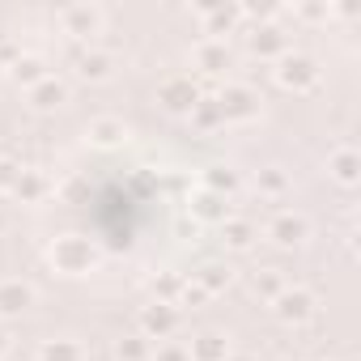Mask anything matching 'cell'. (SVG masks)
<instances>
[{"instance_id":"obj_1","label":"cell","mask_w":361,"mask_h":361,"mask_svg":"<svg viewBox=\"0 0 361 361\" xmlns=\"http://www.w3.org/2000/svg\"><path fill=\"white\" fill-rule=\"evenodd\" d=\"M47 259H51V268L64 272V276H85V272H94V264H98V247H94V238H85V234H60V238L47 247Z\"/></svg>"},{"instance_id":"obj_2","label":"cell","mask_w":361,"mask_h":361,"mask_svg":"<svg viewBox=\"0 0 361 361\" xmlns=\"http://www.w3.org/2000/svg\"><path fill=\"white\" fill-rule=\"evenodd\" d=\"M213 102H217V111H221V123H255L259 111H264V98H259L251 85H243V81L221 85V90L213 94Z\"/></svg>"},{"instance_id":"obj_3","label":"cell","mask_w":361,"mask_h":361,"mask_svg":"<svg viewBox=\"0 0 361 361\" xmlns=\"http://www.w3.org/2000/svg\"><path fill=\"white\" fill-rule=\"evenodd\" d=\"M276 81L289 94H310L319 85V64L310 56H302V51H289V56L276 60Z\"/></svg>"},{"instance_id":"obj_4","label":"cell","mask_w":361,"mask_h":361,"mask_svg":"<svg viewBox=\"0 0 361 361\" xmlns=\"http://www.w3.org/2000/svg\"><path fill=\"white\" fill-rule=\"evenodd\" d=\"M204 94H200V85L192 81V73H174V77H166L161 85H157V102L170 111V115H192V106L200 102Z\"/></svg>"},{"instance_id":"obj_5","label":"cell","mask_w":361,"mask_h":361,"mask_svg":"<svg viewBox=\"0 0 361 361\" xmlns=\"http://www.w3.org/2000/svg\"><path fill=\"white\" fill-rule=\"evenodd\" d=\"M56 22L68 39H81V43H94V35H102V9L98 5H64L56 13Z\"/></svg>"},{"instance_id":"obj_6","label":"cell","mask_w":361,"mask_h":361,"mask_svg":"<svg viewBox=\"0 0 361 361\" xmlns=\"http://www.w3.org/2000/svg\"><path fill=\"white\" fill-rule=\"evenodd\" d=\"M136 323H140L145 340H170L178 331V323H183V314H178V306H170V302H149V306H140Z\"/></svg>"},{"instance_id":"obj_7","label":"cell","mask_w":361,"mask_h":361,"mask_svg":"<svg viewBox=\"0 0 361 361\" xmlns=\"http://www.w3.org/2000/svg\"><path fill=\"white\" fill-rule=\"evenodd\" d=\"M272 310H276V319L281 323H310L314 319V310H319V302H314V293L310 289H302V285H285L281 293H276V302H272Z\"/></svg>"},{"instance_id":"obj_8","label":"cell","mask_w":361,"mask_h":361,"mask_svg":"<svg viewBox=\"0 0 361 361\" xmlns=\"http://www.w3.org/2000/svg\"><path fill=\"white\" fill-rule=\"evenodd\" d=\"M247 47H251V56H259V60H281V56H289V35H285L281 26H272V22H259V26L247 35Z\"/></svg>"},{"instance_id":"obj_9","label":"cell","mask_w":361,"mask_h":361,"mask_svg":"<svg viewBox=\"0 0 361 361\" xmlns=\"http://www.w3.org/2000/svg\"><path fill=\"white\" fill-rule=\"evenodd\" d=\"M268 238H272L276 247H302V243L310 238V221H306L302 213L285 209V213H276V217L268 221Z\"/></svg>"},{"instance_id":"obj_10","label":"cell","mask_w":361,"mask_h":361,"mask_svg":"<svg viewBox=\"0 0 361 361\" xmlns=\"http://www.w3.org/2000/svg\"><path fill=\"white\" fill-rule=\"evenodd\" d=\"M35 306V285L22 281V276H9L0 281V319H18Z\"/></svg>"},{"instance_id":"obj_11","label":"cell","mask_w":361,"mask_h":361,"mask_svg":"<svg viewBox=\"0 0 361 361\" xmlns=\"http://www.w3.org/2000/svg\"><path fill=\"white\" fill-rule=\"evenodd\" d=\"M192 217H196L200 226H226V221L234 217V209H230V200H226V196L196 188V192H192Z\"/></svg>"},{"instance_id":"obj_12","label":"cell","mask_w":361,"mask_h":361,"mask_svg":"<svg viewBox=\"0 0 361 361\" xmlns=\"http://www.w3.org/2000/svg\"><path fill=\"white\" fill-rule=\"evenodd\" d=\"M192 60H196V68H204L209 77H221V73L230 68V43H226V39H200L196 51H192Z\"/></svg>"},{"instance_id":"obj_13","label":"cell","mask_w":361,"mask_h":361,"mask_svg":"<svg viewBox=\"0 0 361 361\" xmlns=\"http://www.w3.org/2000/svg\"><path fill=\"white\" fill-rule=\"evenodd\" d=\"M26 94H30V106H35V111H60V106L68 102V81H60V77L47 73V77H43L39 85H30Z\"/></svg>"},{"instance_id":"obj_14","label":"cell","mask_w":361,"mask_h":361,"mask_svg":"<svg viewBox=\"0 0 361 361\" xmlns=\"http://www.w3.org/2000/svg\"><path fill=\"white\" fill-rule=\"evenodd\" d=\"M85 136H90V145H94V149H115V145H123V140H128V123H123V119H115V115H98V119H90Z\"/></svg>"},{"instance_id":"obj_15","label":"cell","mask_w":361,"mask_h":361,"mask_svg":"<svg viewBox=\"0 0 361 361\" xmlns=\"http://www.w3.org/2000/svg\"><path fill=\"white\" fill-rule=\"evenodd\" d=\"M327 174L336 178V183L353 188L357 178H361V153H357V149H348V145L331 149V157H327Z\"/></svg>"},{"instance_id":"obj_16","label":"cell","mask_w":361,"mask_h":361,"mask_svg":"<svg viewBox=\"0 0 361 361\" xmlns=\"http://www.w3.org/2000/svg\"><path fill=\"white\" fill-rule=\"evenodd\" d=\"M111 73H115V56H111V51L85 47V51L77 56V77H81V81H106Z\"/></svg>"},{"instance_id":"obj_17","label":"cell","mask_w":361,"mask_h":361,"mask_svg":"<svg viewBox=\"0 0 361 361\" xmlns=\"http://www.w3.org/2000/svg\"><path fill=\"white\" fill-rule=\"evenodd\" d=\"M200 18H204V30H209V39H221V35H230V30L238 26V18H243V5H204V9H200Z\"/></svg>"},{"instance_id":"obj_18","label":"cell","mask_w":361,"mask_h":361,"mask_svg":"<svg viewBox=\"0 0 361 361\" xmlns=\"http://www.w3.org/2000/svg\"><path fill=\"white\" fill-rule=\"evenodd\" d=\"M43 77H47V60H43V56H26V51H22V56L9 60V81H13V85H26V90H30V85H39Z\"/></svg>"},{"instance_id":"obj_19","label":"cell","mask_w":361,"mask_h":361,"mask_svg":"<svg viewBox=\"0 0 361 361\" xmlns=\"http://www.w3.org/2000/svg\"><path fill=\"white\" fill-rule=\"evenodd\" d=\"M188 357L192 361H226L230 357V340L221 331H200L192 344H188Z\"/></svg>"},{"instance_id":"obj_20","label":"cell","mask_w":361,"mask_h":361,"mask_svg":"<svg viewBox=\"0 0 361 361\" xmlns=\"http://www.w3.org/2000/svg\"><path fill=\"white\" fill-rule=\"evenodd\" d=\"M200 188H204V192H217V196H226V200H230V196L238 192V170H234V166H221V161H217V166H209V170H204Z\"/></svg>"},{"instance_id":"obj_21","label":"cell","mask_w":361,"mask_h":361,"mask_svg":"<svg viewBox=\"0 0 361 361\" xmlns=\"http://www.w3.org/2000/svg\"><path fill=\"white\" fill-rule=\"evenodd\" d=\"M39 361H85V348H81L77 340H68V336L43 340V344H39Z\"/></svg>"},{"instance_id":"obj_22","label":"cell","mask_w":361,"mask_h":361,"mask_svg":"<svg viewBox=\"0 0 361 361\" xmlns=\"http://www.w3.org/2000/svg\"><path fill=\"white\" fill-rule=\"evenodd\" d=\"M221 234H226V247H230V251H247V247L259 238V230H255L247 217H230V221L221 226Z\"/></svg>"},{"instance_id":"obj_23","label":"cell","mask_w":361,"mask_h":361,"mask_svg":"<svg viewBox=\"0 0 361 361\" xmlns=\"http://www.w3.org/2000/svg\"><path fill=\"white\" fill-rule=\"evenodd\" d=\"M47 178L39 174V170H22V178H18V188H13V196L22 200V204H39L43 196H47Z\"/></svg>"},{"instance_id":"obj_24","label":"cell","mask_w":361,"mask_h":361,"mask_svg":"<svg viewBox=\"0 0 361 361\" xmlns=\"http://www.w3.org/2000/svg\"><path fill=\"white\" fill-rule=\"evenodd\" d=\"M230 281H234V268H230V264H204V268L196 272V285H200L209 298H213V293H221Z\"/></svg>"},{"instance_id":"obj_25","label":"cell","mask_w":361,"mask_h":361,"mask_svg":"<svg viewBox=\"0 0 361 361\" xmlns=\"http://www.w3.org/2000/svg\"><path fill=\"white\" fill-rule=\"evenodd\" d=\"M115 353H119V361H153V340H145L136 331V336H123L115 344Z\"/></svg>"},{"instance_id":"obj_26","label":"cell","mask_w":361,"mask_h":361,"mask_svg":"<svg viewBox=\"0 0 361 361\" xmlns=\"http://www.w3.org/2000/svg\"><path fill=\"white\" fill-rule=\"evenodd\" d=\"M188 119H192L200 132H217V128H221V111H217V102H213V98H200V102L192 106V115H188Z\"/></svg>"},{"instance_id":"obj_27","label":"cell","mask_w":361,"mask_h":361,"mask_svg":"<svg viewBox=\"0 0 361 361\" xmlns=\"http://www.w3.org/2000/svg\"><path fill=\"white\" fill-rule=\"evenodd\" d=\"M251 289H255V298L276 302V293L285 289V276H281V272H255V276H251Z\"/></svg>"},{"instance_id":"obj_28","label":"cell","mask_w":361,"mask_h":361,"mask_svg":"<svg viewBox=\"0 0 361 361\" xmlns=\"http://www.w3.org/2000/svg\"><path fill=\"white\" fill-rule=\"evenodd\" d=\"M255 188H259L264 196L281 200V196L289 192V178H285V170H259V178H255Z\"/></svg>"},{"instance_id":"obj_29","label":"cell","mask_w":361,"mask_h":361,"mask_svg":"<svg viewBox=\"0 0 361 361\" xmlns=\"http://www.w3.org/2000/svg\"><path fill=\"white\" fill-rule=\"evenodd\" d=\"M22 161H13V157H0V192H13L18 188V178H22Z\"/></svg>"},{"instance_id":"obj_30","label":"cell","mask_w":361,"mask_h":361,"mask_svg":"<svg viewBox=\"0 0 361 361\" xmlns=\"http://www.w3.org/2000/svg\"><path fill=\"white\" fill-rule=\"evenodd\" d=\"M153 361H192L188 357V344H178V340H161L153 348Z\"/></svg>"},{"instance_id":"obj_31","label":"cell","mask_w":361,"mask_h":361,"mask_svg":"<svg viewBox=\"0 0 361 361\" xmlns=\"http://www.w3.org/2000/svg\"><path fill=\"white\" fill-rule=\"evenodd\" d=\"M209 293L196 285V281H183V289H178V298H174V306H200Z\"/></svg>"},{"instance_id":"obj_32","label":"cell","mask_w":361,"mask_h":361,"mask_svg":"<svg viewBox=\"0 0 361 361\" xmlns=\"http://www.w3.org/2000/svg\"><path fill=\"white\" fill-rule=\"evenodd\" d=\"M298 13H302V18H310V22H314V18H327V5H302V9H298Z\"/></svg>"},{"instance_id":"obj_33","label":"cell","mask_w":361,"mask_h":361,"mask_svg":"<svg viewBox=\"0 0 361 361\" xmlns=\"http://www.w3.org/2000/svg\"><path fill=\"white\" fill-rule=\"evenodd\" d=\"M5 353H9V331L0 327V357H5Z\"/></svg>"},{"instance_id":"obj_34","label":"cell","mask_w":361,"mask_h":361,"mask_svg":"<svg viewBox=\"0 0 361 361\" xmlns=\"http://www.w3.org/2000/svg\"><path fill=\"white\" fill-rule=\"evenodd\" d=\"M226 361H255V357H251V353H230Z\"/></svg>"},{"instance_id":"obj_35","label":"cell","mask_w":361,"mask_h":361,"mask_svg":"<svg viewBox=\"0 0 361 361\" xmlns=\"http://www.w3.org/2000/svg\"><path fill=\"white\" fill-rule=\"evenodd\" d=\"M5 226H9V217H5V209H0V234H5Z\"/></svg>"},{"instance_id":"obj_36","label":"cell","mask_w":361,"mask_h":361,"mask_svg":"<svg viewBox=\"0 0 361 361\" xmlns=\"http://www.w3.org/2000/svg\"><path fill=\"white\" fill-rule=\"evenodd\" d=\"M285 361H289V357H285Z\"/></svg>"}]
</instances>
